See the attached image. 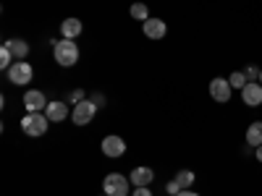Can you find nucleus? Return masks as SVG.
<instances>
[{"instance_id":"f257e3e1","label":"nucleus","mask_w":262,"mask_h":196,"mask_svg":"<svg viewBox=\"0 0 262 196\" xmlns=\"http://www.w3.org/2000/svg\"><path fill=\"white\" fill-rule=\"evenodd\" d=\"M53 55H55V63L63 65V68H71V65L79 63V45L76 39H60L53 45Z\"/></svg>"},{"instance_id":"f03ea898","label":"nucleus","mask_w":262,"mask_h":196,"mask_svg":"<svg viewBox=\"0 0 262 196\" xmlns=\"http://www.w3.org/2000/svg\"><path fill=\"white\" fill-rule=\"evenodd\" d=\"M48 126H50V120H48L45 113H27L24 120H21V131H24L27 136H34V139L45 134Z\"/></svg>"},{"instance_id":"7ed1b4c3","label":"nucleus","mask_w":262,"mask_h":196,"mask_svg":"<svg viewBox=\"0 0 262 196\" xmlns=\"http://www.w3.org/2000/svg\"><path fill=\"white\" fill-rule=\"evenodd\" d=\"M102 191L107 196H128L131 181L123 178L121 173H111V176H105V181H102Z\"/></svg>"},{"instance_id":"20e7f679","label":"nucleus","mask_w":262,"mask_h":196,"mask_svg":"<svg viewBox=\"0 0 262 196\" xmlns=\"http://www.w3.org/2000/svg\"><path fill=\"white\" fill-rule=\"evenodd\" d=\"M8 74V81L11 84H16V86H24V84H29L32 81V76H34V68L27 63V60H16L11 68L6 71Z\"/></svg>"},{"instance_id":"39448f33","label":"nucleus","mask_w":262,"mask_h":196,"mask_svg":"<svg viewBox=\"0 0 262 196\" xmlns=\"http://www.w3.org/2000/svg\"><path fill=\"white\" fill-rule=\"evenodd\" d=\"M95 113H97V105H95L92 100H81L79 105H74L71 120H74L76 126H86V123H92Z\"/></svg>"},{"instance_id":"423d86ee","label":"nucleus","mask_w":262,"mask_h":196,"mask_svg":"<svg viewBox=\"0 0 262 196\" xmlns=\"http://www.w3.org/2000/svg\"><path fill=\"white\" fill-rule=\"evenodd\" d=\"M231 92H233V86H231V81L228 79H223V76H217V79H212L210 81V97L215 100V102H228L231 100Z\"/></svg>"},{"instance_id":"0eeeda50","label":"nucleus","mask_w":262,"mask_h":196,"mask_svg":"<svg viewBox=\"0 0 262 196\" xmlns=\"http://www.w3.org/2000/svg\"><path fill=\"white\" fill-rule=\"evenodd\" d=\"M24 107H27V113H45L48 97L42 94L39 89H29V92L24 94Z\"/></svg>"},{"instance_id":"6e6552de","label":"nucleus","mask_w":262,"mask_h":196,"mask_svg":"<svg viewBox=\"0 0 262 196\" xmlns=\"http://www.w3.org/2000/svg\"><path fill=\"white\" fill-rule=\"evenodd\" d=\"M102 155L105 157H123L126 155V141L121 136H105L102 139Z\"/></svg>"},{"instance_id":"1a4fd4ad","label":"nucleus","mask_w":262,"mask_h":196,"mask_svg":"<svg viewBox=\"0 0 262 196\" xmlns=\"http://www.w3.org/2000/svg\"><path fill=\"white\" fill-rule=\"evenodd\" d=\"M242 100L247 107H259L262 105V84L259 81H249L242 89Z\"/></svg>"},{"instance_id":"9d476101","label":"nucleus","mask_w":262,"mask_h":196,"mask_svg":"<svg viewBox=\"0 0 262 196\" xmlns=\"http://www.w3.org/2000/svg\"><path fill=\"white\" fill-rule=\"evenodd\" d=\"M142 27H144V37H149V39H163L168 34V27H165L163 18H152L149 16Z\"/></svg>"},{"instance_id":"9b49d317","label":"nucleus","mask_w":262,"mask_h":196,"mask_svg":"<svg viewBox=\"0 0 262 196\" xmlns=\"http://www.w3.org/2000/svg\"><path fill=\"white\" fill-rule=\"evenodd\" d=\"M45 115H48L50 123H60V120L69 118V105L60 102V100H53V102H48V107H45Z\"/></svg>"},{"instance_id":"f8f14e48","label":"nucleus","mask_w":262,"mask_h":196,"mask_svg":"<svg viewBox=\"0 0 262 196\" xmlns=\"http://www.w3.org/2000/svg\"><path fill=\"white\" fill-rule=\"evenodd\" d=\"M128 181L134 183V188L137 186H149L152 181H155V170H152V167H134V170H131V176H128Z\"/></svg>"},{"instance_id":"ddd939ff","label":"nucleus","mask_w":262,"mask_h":196,"mask_svg":"<svg viewBox=\"0 0 262 196\" xmlns=\"http://www.w3.org/2000/svg\"><path fill=\"white\" fill-rule=\"evenodd\" d=\"M81 32H84V24H81L79 18H66L63 24H60V37L63 39H76Z\"/></svg>"},{"instance_id":"4468645a","label":"nucleus","mask_w":262,"mask_h":196,"mask_svg":"<svg viewBox=\"0 0 262 196\" xmlns=\"http://www.w3.org/2000/svg\"><path fill=\"white\" fill-rule=\"evenodd\" d=\"M6 47L11 50V55H13L16 60H24V58L29 55V45H27L24 39H18V37H16V39H8Z\"/></svg>"},{"instance_id":"2eb2a0df","label":"nucleus","mask_w":262,"mask_h":196,"mask_svg":"<svg viewBox=\"0 0 262 196\" xmlns=\"http://www.w3.org/2000/svg\"><path fill=\"white\" fill-rule=\"evenodd\" d=\"M247 144L249 146H262V120H254L249 128H247Z\"/></svg>"},{"instance_id":"dca6fc26","label":"nucleus","mask_w":262,"mask_h":196,"mask_svg":"<svg viewBox=\"0 0 262 196\" xmlns=\"http://www.w3.org/2000/svg\"><path fill=\"white\" fill-rule=\"evenodd\" d=\"M173 181H176L181 188H191V186H194V173H191V170H179Z\"/></svg>"},{"instance_id":"f3484780","label":"nucleus","mask_w":262,"mask_h":196,"mask_svg":"<svg viewBox=\"0 0 262 196\" xmlns=\"http://www.w3.org/2000/svg\"><path fill=\"white\" fill-rule=\"evenodd\" d=\"M131 18H137V21H142V24H144V21L149 18V8L144 6V3H134V6H131Z\"/></svg>"},{"instance_id":"a211bd4d","label":"nucleus","mask_w":262,"mask_h":196,"mask_svg":"<svg viewBox=\"0 0 262 196\" xmlns=\"http://www.w3.org/2000/svg\"><path fill=\"white\" fill-rule=\"evenodd\" d=\"M228 81H231V86H233V89H238V92H242L244 86L249 84V81H247V74H244V71H233V74L228 76Z\"/></svg>"},{"instance_id":"6ab92c4d","label":"nucleus","mask_w":262,"mask_h":196,"mask_svg":"<svg viewBox=\"0 0 262 196\" xmlns=\"http://www.w3.org/2000/svg\"><path fill=\"white\" fill-rule=\"evenodd\" d=\"M13 63H16V58H13V55H11V50L3 45V50H0V68H3V71H8Z\"/></svg>"},{"instance_id":"aec40b11","label":"nucleus","mask_w":262,"mask_h":196,"mask_svg":"<svg viewBox=\"0 0 262 196\" xmlns=\"http://www.w3.org/2000/svg\"><path fill=\"white\" fill-rule=\"evenodd\" d=\"M259 71H262V68H257V65H247V71H244V74H247V81H252V79L259 81Z\"/></svg>"},{"instance_id":"412c9836","label":"nucleus","mask_w":262,"mask_h":196,"mask_svg":"<svg viewBox=\"0 0 262 196\" xmlns=\"http://www.w3.org/2000/svg\"><path fill=\"white\" fill-rule=\"evenodd\" d=\"M165 191H168L170 196H176V193H179V191H184V188H181L176 181H170V183H165Z\"/></svg>"},{"instance_id":"4be33fe9","label":"nucleus","mask_w":262,"mask_h":196,"mask_svg":"<svg viewBox=\"0 0 262 196\" xmlns=\"http://www.w3.org/2000/svg\"><path fill=\"white\" fill-rule=\"evenodd\" d=\"M131 196H152V191H149L147 186H137V188H134V193H131Z\"/></svg>"},{"instance_id":"5701e85b","label":"nucleus","mask_w":262,"mask_h":196,"mask_svg":"<svg viewBox=\"0 0 262 196\" xmlns=\"http://www.w3.org/2000/svg\"><path fill=\"white\" fill-rule=\"evenodd\" d=\"M71 100H74V105H79V102L84 100V92H81V89H76V92H71Z\"/></svg>"},{"instance_id":"b1692460","label":"nucleus","mask_w":262,"mask_h":196,"mask_svg":"<svg viewBox=\"0 0 262 196\" xmlns=\"http://www.w3.org/2000/svg\"><path fill=\"white\" fill-rule=\"evenodd\" d=\"M92 102H95L97 107H102V105H105V97H102V94H95V97H92Z\"/></svg>"},{"instance_id":"393cba45","label":"nucleus","mask_w":262,"mask_h":196,"mask_svg":"<svg viewBox=\"0 0 262 196\" xmlns=\"http://www.w3.org/2000/svg\"><path fill=\"white\" fill-rule=\"evenodd\" d=\"M176 196H200V193H196V191H189V188H184V191H179Z\"/></svg>"},{"instance_id":"a878e982","label":"nucleus","mask_w":262,"mask_h":196,"mask_svg":"<svg viewBox=\"0 0 262 196\" xmlns=\"http://www.w3.org/2000/svg\"><path fill=\"white\" fill-rule=\"evenodd\" d=\"M254 157H257V162H262V146H257V149H254Z\"/></svg>"},{"instance_id":"bb28decb","label":"nucleus","mask_w":262,"mask_h":196,"mask_svg":"<svg viewBox=\"0 0 262 196\" xmlns=\"http://www.w3.org/2000/svg\"><path fill=\"white\" fill-rule=\"evenodd\" d=\"M259 84H262V71H259Z\"/></svg>"},{"instance_id":"cd10ccee","label":"nucleus","mask_w":262,"mask_h":196,"mask_svg":"<svg viewBox=\"0 0 262 196\" xmlns=\"http://www.w3.org/2000/svg\"><path fill=\"white\" fill-rule=\"evenodd\" d=\"M102 196H107V193H102Z\"/></svg>"}]
</instances>
